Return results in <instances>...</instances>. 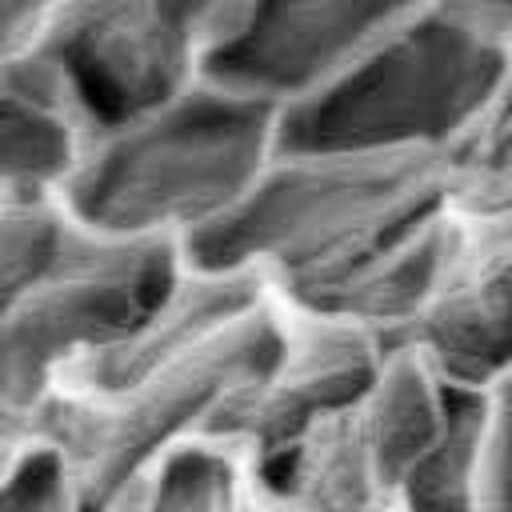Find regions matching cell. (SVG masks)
I'll return each instance as SVG.
<instances>
[{
	"label": "cell",
	"mask_w": 512,
	"mask_h": 512,
	"mask_svg": "<svg viewBox=\"0 0 512 512\" xmlns=\"http://www.w3.org/2000/svg\"><path fill=\"white\" fill-rule=\"evenodd\" d=\"M452 252H456V204L416 224L412 232L396 236L336 284L320 288L316 296H304V304L356 320L360 328L376 332L384 344H404L432 308L452 268Z\"/></svg>",
	"instance_id": "8fae6325"
},
{
	"label": "cell",
	"mask_w": 512,
	"mask_h": 512,
	"mask_svg": "<svg viewBox=\"0 0 512 512\" xmlns=\"http://www.w3.org/2000/svg\"><path fill=\"white\" fill-rule=\"evenodd\" d=\"M0 512H84L80 484L56 444L32 436L0 476Z\"/></svg>",
	"instance_id": "9a60e30c"
},
{
	"label": "cell",
	"mask_w": 512,
	"mask_h": 512,
	"mask_svg": "<svg viewBox=\"0 0 512 512\" xmlns=\"http://www.w3.org/2000/svg\"><path fill=\"white\" fill-rule=\"evenodd\" d=\"M480 512H512V384L488 392V448Z\"/></svg>",
	"instance_id": "ac0fdd59"
},
{
	"label": "cell",
	"mask_w": 512,
	"mask_h": 512,
	"mask_svg": "<svg viewBox=\"0 0 512 512\" xmlns=\"http://www.w3.org/2000/svg\"><path fill=\"white\" fill-rule=\"evenodd\" d=\"M512 92V24L472 0H428L348 76L284 112L280 148L440 152L468 160Z\"/></svg>",
	"instance_id": "3957f363"
},
{
	"label": "cell",
	"mask_w": 512,
	"mask_h": 512,
	"mask_svg": "<svg viewBox=\"0 0 512 512\" xmlns=\"http://www.w3.org/2000/svg\"><path fill=\"white\" fill-rule=\"evenodd\" d=\"M164 8H168V16L196 40V44H204V36L228 16V8L236 4V0H160Z\"/></svg>",
	"instance_id": "d6986e66"
},
{
	"label": "cell",
	"mask_w": 512,
	"mask_h": 512,
	"mask_svg": "<svg viewBox=\"0 0 512 512\" xmlns=\"http://www.w3.org/2000/svg\"><path fill=\"white\" fill-rule=\"evenodd\" d=\"M260 476L228 440L200 436L176 448L116 512H252Z\"/></svg>",
	"instance_id": "7c38bea8"
},
{
	"label": "cell",
	"mask_w": 512,
	"mask_h": 512,
	"mask_svg": "<svg viewBox=\"0 0 512 512\" xmlns=\"http://www.w3.org/2000/svg\"><path fill=\"white\" fill-rule=\"evenodd\" d=\"M76 236L64 204L16 208L0 212V308L36 276L44 272Z\"/></svg>",
	"instance_id": "5bb4252c"
},
{
	"label": "cell",
	"mask_w": 512,
	"mask_h": 512,
	"mask_svg": "<svg viewBox=\"0 0 512 512\" xmlns=\"http://www.w3.org/2000/svg\"><path fill=\"white\" fill-rule=\"evenodd\" d=\"M460 160L440 152L280 148L240 208L184 260L260 276L304 300L456 204Z\"/></svg>",
	"instance_id": "6da1fadb"
},
{
	"label": "cell",
	"mask_w": 512,
	"mask_h": 512,
	"mask_svg": "<svg viewBox=\"0 0 512 512\" xmlns=\"http://www.w3.org/2000/svg\"><path fill=\"white\" fill-rule=\"evenodd\" d=\"M252 512H280V508H276V504H272L264 492H256V504H252Z\"/></svg>",
	"instance_id": "7402d4cb"
},
{
	"label": "cell",
	"mask_w": 512,
	"mask_h": 512,
	"mask_svg": "<svg viewBox=\"0 0 512 512\" xmlns=\"http://www.w3.org/2000/svg\"><path fill=\"white\" fill-rule=\"evenodd\" d=\"M472 4H480V8L496 12L500 20H508V24H512V0H472Z\"/></svg>",
	"instance_id": "44dd1931"
},
{
	"label": "cell",
	"mask_w": 512,
	"mask_h": 512,
	"mask_svg": "<svg viewBox=\"0 0 512 512\" xmlns=\"http://www.w3.org/2000/svg\"><path fill=\"white\" fill-rule=\"evenodd\" d=\"M392 512H396V508H392Z\"/></svg>",
	"instance_id": "603a6c76"
},
{
	"label": "cell",
	"mask_w": 512,
	"mask_h": 512,
	"mask_svg": "<svg viewBox=\"0 0 512 512\" xmlns=\"http://www.w3.org/2000/svg\"><path fill=\"white\" fill-rule=\"evenodd\" d=\"M428 0H236L200 44V76L292 112L348 76Z\"/></svg>",
	"instance_id": "8992f818"
},
{
	"label": "cell",
	"mask_w": 512,
	"mask_h": 512,
	"mask_svg": "<svg viewBox=\"0 0 512 512\" xmlns=\"http://www.w3.org/2000/svg\"><path fill=\"white\" fill-rule=\"evenodd\" d=\"M168 244H112L84 236L0 308V408L36 412L100 356L180 272Z\"/></svg>",
	"instance_id": "5b68a950"
},
{
	"label": "cell",
	"mask_w": 512,
	"mask_h": 512,
	"mask_svg": "<svg viewBox=\"0 0 512 512\" xmlns=\"http://www.w3.org/2000/svg\"><path fill=\"white\" fill-rule=\"evenodd\" d=\"M460 208H512V92L504 96L496 120L460 164Z\"/></svg>",
	"instance_id": "2e32d148"
},
{
	"label": "cell",
	"mask_w": 512,
	"mask_h": 512,
	"mask_svg": "<svg viewBox=\"0 0 512 512\" xmlns=\"http://www.w3.org/2000/svg\"><path fill=\"white\" fill-rule=\"evenodd\" d=\"M276 292L208 348L108 388H64L36 412L80 484L84 512H116L176 448L212 436L228 400L272 360Z\"/></svg>",
	"instance_id": "277c9868"
},
{
	"label": "cell",
	"mask_w": 512,
	"mask_h": 512,
	"mask_svg": "<svg viewBox=\"0 0 512 512\" xmlns=\"http://www.w3.org/2000/svg\"><path fill=\"white\" fill-rule=\"evenodd\" d=\"M64 4L68 0H0V68L36 60Z\"/></svg>",
	"instance_id": "e0dca14e"
},
{
	"label": "cell",
	"mask_w": 512,
	"mask_h": 512,
	"mask_svg": "<svg viewBox=\"0 0 512 512\" xmlns=\"http://www.w3.org/2000/svg\"><path fill=\"white\" fill-rule=\"evenodd\" d=\"M92 140L48 60L0 68V212L64 204Z\"/></svg>",
	"instance_id": "30bf717a"
},
{
	"label": "cell",
	"mask_w": 512,
	"mask_h": 512,
	"mask_svg": "<svg viewBox=\"0 0 512 512\" xmlns=\"http://www.w3.org/2000/svg\"><path fill=\"white\" fill-rule=\"evenodd\" d=\"M40 60L100 136L200 80V44L160 0H68Z\"/></svg>",
	"instance_id": "ba28073f"
},
{
	"label": "cell",
	"mask_w": 512,
	"mask_h": 512,
	"mask_svg": "<svg viewBox=\"0 0 512 512\" xmlns=\"http://www.w3.org/2000/svg\"><path fill=\"white\" fill-rule=\"evenodd\" d=\"M32 436H36V424H32L28 416L0 408V476L12 468V460L28 448V440H32Z\"/></svg>",
	"instance_id": "ffe728a7"
},
{
	"label": "cell",
	"mask_w": 512,
	"mask_h": 512,
	"mask_svg": "<svg viewBox=\"0 0 512 512\" xmlns=\"http://www.w3.org/2000/svg\"><path fill=\"white\" fill-rule=\"evenodd\" d=\"M276 320L280 340L272 360L228 400L212 428L216 440L252 460L256 476L276 468L316 424L356 404L392 348L356 320L280 292Z\"/></svg>",
	"instance_id": "52a82bcc"
},
{
	"label": "cell",
	"mask_w": 512,
	"mask_h": 512,
	"mask_svg": "<svg viewBox=\"0 0 512 512\" xmlns=\"http://www.w3.org/2000/svg\"><path fill=\"white\" fill-rule=\"evenodd\" d=\"M280 120V108L200 76L140 120L100 132L64 212L96 240L188 252L240 208L276 160Z\"/></svg>",
	"instance_id": "7a4b0ae2"
},
{
	"label": "cell",
	"mask_w": 512,
	"mask_h": 512,
	"mask_svg": "<svg viewBox=\"0 0 512 512\" xmlns=\"http://www.w3.org/2000/svg\"><path fill=\"white\" fill-rule=\"evenodd\" d=\"M452 388L512 384V208H460L452 268L404 340Z\"/></svg>",
	"instance_id": "9c48e42d"
},
{
	"label": "cell",
	"mask_w": 512,
	"mask_h": 512,
	"mask_svg": "<svg viewBox=\"0 0 512 512\" xmlns=\"http://www.w3.org/2000/svg\"><path fill=\"white\" fill-rule=\"evenodd\" d=\"M488 392L456 388L448 424L396 496V512H480Z\"/></svg>",
	"instance_id": "4fadbf2b"
}]
</instances>
